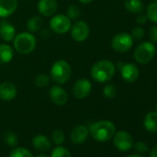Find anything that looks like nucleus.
<instances>
[{
  "label": "nucleus",
  "mask_w": 157,
  "mask_h": 157,
  "mask_svg": "<svg viewBox=\"0 0 157 157\" xmlns=\"http://www.w3.org/2000/svg\"><path fill=\"white\" fill-rule=\"evenodd\" d=\"M13 45L18 53L28 55L35 49L36 38L31 33H21L13 39Z\"/></svg>",
  "instance_id": "20e7f679"
},
{
  "label": "nucleus",
  "mask_w": 157,
  "mask_h": 157,
  "mask_svg": "<svg viewBox=\"0 0 157 157\" xmlns=\"http://www.w3.org/2000/svg\"><path fill=\"white\" fill-rule=\"evenodd\" d=\"M51 138H52V141H53L56 145H57V146L63 144L64 141H65V134H64V132H63L62 130H60V129H56V130H54L53 133H52Z\"/></svg>",
  "instance_id": "bb28decb"
},
{
  "label": "nucleus",
  "mask_w": 157,
  "mask_h": 157,
  "mask_svg": "<svg viewBox=\"0 0 157 157\" xmlns=\"http://www.w3.org/2000/svg\"><path fill=\"white\" fill-rule=\"evenodd\" d=\"M113 143H114V146L117 150L122 151H127L132 148L133 139L129 133L120 130L114 134Z\"/></svg>",
  "instance_id": "1a4fd4ad"
},
{
  "label": "nucleus",
  "mask_w": 157,
  "mask_h": 157,
  "mask_svg": "<svg viewBox=\"0 0 157 157\" xmlns=\"http://www.w3.org/2000/svg\"><path fill=\"white\" fill-rule=\"evenodd\" d=\"M67 16L72 20V21H75V20H78L81 16V10L78 6H75V5H71L67 10Z\"/></svg>",
  "instance_id": "cd10ccee"
},
{
  "label": "nucleus",
  "mask_w": 157,
  "mask_h": 157,
  "mask_svg": "<svg viewBox=\"0 0 157 157\" xmlns=\"http://www.w3.org/2000/svg\"><path fill=\"white\" fill-rule=\"evenodd\" d=\"M89 136V128L85 126H78L72 129L70 140L75 144L83 143Z\"/></svg>",
  "instance_id": "2eb2a0df"
},
{
  "label": "nucleus",
  "mask_w": 157,
  "mask_h": 157,
  "mask_svg": "<svg viewBox=\"0 0 157 157\" xmlns=\"http://www.w3.org/2000/svg\"><path fill=\"white\" fill-rule=\"evenodd\" d=\"M16 36L15 27L7 21H0V37L6 42H11Z\"/></svg>",
  "instance_id": "dca6fc26"
},
{
  "label": "nucleus",
  "mask_w": 157,
  "mask_h": 157,
  "mask_svg": "<svg viewBox=\"0 0 157 157\" xmlns=\"http://www.w3.org/2000/svg\"><path fill=\"white\" fill-rule=\"evenodd\" d=\"M17 95L16 86L9 82L0 84V99L3 101H11Z\"/></svg>",
  "instance_id": "4468645a"
},
{
  "label": "nucleus",
  "mask_w": 157,
  "mask_h": 157,
  "mask_svg": "<svg viewBox=\"0 0 157 157\" xmlns=\"http://www.w3.org/2000/svg\"><path fill=\"white\" fill-rule=\"evenodd\" d=\"M120 72H121V77L122 78L129 83H132L136 82L139 78V68L137 67L136 65L132 63H127L123 64L120 66Z\"/></svg>",
  "instance_id": "9b49d317"
},
{
  "label": "nucleus",
  "mask_w": 157,
  "mask_h": 157,
  "mask_svg": "<svg viewBox=\"0 0 157 157\" xmlns=\"http://www.w3.org/2000/svg\"><path fill=\"white\" fill-rule=\"evenodd\" d=\"M147 17H146V15H139V16H137V18H136V22L138 23V24H140V25H143V24H145L146 23V21H147Z\"/></svg>",
  "instance_id": "72a5a7b5"
},
{
  "label": "nucleus",
  "mask_w": 157,
  "mask_h": 157,
  "mask_svg": "<svg viewBox=\"0 0 157 157\" xmlns=\"http://www.w3.org/2000/svg\"><path fill=\"white\" fill-rule=\"evenodd\" d=\"M133 146H134L135 150L138 152H140V153H144V152H146L149 150L148 145L145 142H143V141H138L135 144H133Z\"/></svg>",
  "instance_id": "2f4dec72"
},
{
  "label": "nucleus",
  "mask_w": 157,
  "mask_h": 157,
  "mask_svg": "<svg viewBox=\"0 0 157 157\" xmlns=\"http://www.w3.org/2000/svg\"><path fill=\"white\" fill-rule=\"evenodd\" d=\"M89 133L94 140L97 141H107L111 140L116 133V126L109 120H101L94 122L89 128Z\"/></svg>",
  "instance_id": "f03ea898"
},
{
  "label": "nucleus",
  "mask_w": 157,
  "mask_h": 157,
  "mask_svg": "<svg viewBox=\"0 0 157 157\" xmlns=\"http://www.w3.org/2000/svg\"><path fill=\"white\" fill-rule=\"evenodd\" d=\"M149 39L151 43H157V26H152L149 31Z\"/></svg>",
  "instance_id": "473e14b6"
},
{
  "label": "nucleus",
  "mask_w": 157,
  "mask_h": 157,
  "mask_svg": "<svg viewBox=\"0 0 157 157\" xmlns=\"http://www.w3.org/2000/svg\"><path fill=\"white\" fill-rule=\"evenodd\" d=\"M156 53V48L151 42H143L140 44L134 51V58L140 64L151 62Z\"/></svg>",
  "instance_id": "39448f33"
},
{
  "label": "nucleus",
  "mask_w": 157,
  "mask_h": 157,
  "mask_svg": "<svg viewBox=\"0 0 157 157\" xmlns=\"http://www.w3.org/2000/svg\"><path fill=\"white\" fill-rule=\"evenodd\" d=\"M125 8L131 13L139 14L143 10V3L141 0H126Z\"/></svg>",
  "instance_id": "412c9836"
},
{
  "label": "nucleus",
  "mask_w": 157,
  "mask_h": 157,
  "mask_svg": "<svg viewBox=\"0 0 157 157\" xmlns=\"http://www.w3.org/2000/svg\"><path fill=\"white\" fill-rule=\"evenodd\" d=\"M41 35H42L44 38H48V37H49V35H50L49 30H48V29H44V30H42V32H41Z\"/></svg>",
  "instance_id": "f704fd0d"
},
{
  "label": "nucleus",
  "mask_w": 157,
  "mask_h": 157,
  "mask_svg": "<svg viewBox=\"0 0 157 157\" xmlns=\"http://www.w3.org/2000/svg\"><path fill=\"white\" fill-rule=\"evenodd\" d=\"M150 157H157V146H154L151 152H150Z\"/></svg>",
  "instance_id": "c9c22d12"
},
{
  "label": "nucleus",
  "mask_w": 157,
  "mask_h": 157,
  "mask_svg": "<svg viewBox=\"0 0 157 157\" xmlns=\"http://www.w3.org/2000/svg\"><path fill=\"white\" fill-rule=\"evenodd\" d=\"M103 94L106 99H113L117 94L116 86L113 84H107L103 90Z\"/></svg>",
  "instance_id": "c756f323"
},
{
  "label": "nucleus",
  "mask_w": 157,
  "mask_h": 157,
  "mask_svg": "<svg viewBox=\"0 0 157 157\" xmlns=\"http://www.w3.org/2000/svg\"><path fill=\"white\" fill-rule=\"evenodd\" d=\"M146 17L150 21L153 23H157V1L151 3L147 7Z\"/></svg>",
  "instance_id": "5701e85b"
},
{
  "label": "nucleus",
  "mask_w": 157,
  "mask_h": 157,
  "mask_svg": "<svg viewBox=\"0 0 157 157\" xmlns=\"http://www.w3.org/2000/svg\"><path fill=\"white\" fill-rule=\"evenodd\" d=\"M133 45V38L127 33H120L115 35L111 41L112 48L118 53H125L128 51Z\"/></svg>",
  "instance_id": "423d86ee"
},
{
  "label": "nucleus",
  "mask_w": 157,
  "mask_h": 157,
  "mask_svg": "<svg viewBox=\"0 0 157 157\" xmlns=\"http://www.w3.org/2000/svg\"><path fill=\"white\" fill-rule=\"evenodd\" d=\"M4 140L8 146L14 148L18 144V136L13 132H8L4 136Z\"/></svg>",
  "instance_id": "c85d7f7f"
},
{
  "label": "nucleus",
  "mask_w": 157,
  "mask_h": 157,
  "mask_svg": "<svg viewBox=\"0 0 157 157\" xmlns=\"http://www.w3.org/2000/svg\"><path fill=\"white\" fill-rule=\"evenodd\" d=\"M153 1H157V0H153Z\"/></svg>",
  "instance_id": "a19ab883"
},
{
  "label": "nucleus",
  "mask_w": 157,
  "mask_h": 157,
  "mask_svg": "<svg viewBox=\"0 0 157 157\" xmlns=\"http://www.w3.org/2000/svg\"><path fill=\"white\" fill-rule=\"evenodd\" d=\"M18 7V0H0V18L12 15Z\"/></svg>",
  "instance_id": "f3484780"
},
{
  "label": "nucleus",
  "mask_w": 157,
  "mask_h": 157,
  "mask_svg": "<svg viewBox=\"0 0 157 157\" xmlns=\"http://www.w3.org/2000/svg\"><path fill=\"white\" fill-rule=\"evenodd\" d=\"M14 56V51L9 44H0V64L10 63Z\"/></svg>",
  "instance_id": "aec40b11"
},
{
  "label": "nucleus",
  "mask_w": 157,
  "mask_h": 157,
  "mask_svg": "<svg viewBox=\"0 0 157 157\" xmlns=\"http://www.w3.org/2000/svg\"><path fill=\"white\" fill-rule=\"evenodd\" d=\"M156 112H157V105H156Z\"/></svg>",
  "instance_id": "ea45409f"
},
{
  "label": "nucleus",
  "mask_w": 157,
  "mask_h": 157,
  "mask_svg": "<svg viewBox=\"0 0 157 157\" xmlns=\"http://www.w3.org/2000/svg\"><path fill=\"white\" fill-rule=\"evenodd\" d=\"M50 82V78L46 74H39L35 78V85L39 88H44L46 87Z\"/></svg>",
  "instance_id": "a878e982"
},
{
  "label": "nucleus",
  "mask_w": 157,
  "mask_h": 157,
  "mask_svg": "<svg viewBox=\"0 0 157 157\" xmlns=\"http://www.w3.org/2000/svg\"><path fill=\"white\" fill-rule=\"evenodd\" d=\"M36 157H47V156L44 155V154H40V155H37Z\"/></svg>",
  "instance_id": "58836bf2"
},
{
  "label": "nucleus",
  "mask_w": 157,
  "mask_h": 157,
  "mask_svg": "<svg viewBox=\"0 0 157 157\" xmlns=\"http://www.w3.org/2000/svg\"><path fill=\"white\" fill-rule=\"evenodd\" d=\"M70 34L74 41L78 42V43L83 42L89 37L90 27L88 23L83 21H77L73 25H71Z\"/></svg>",
  "instance_id": "6e6552de"
},
{
  "label": "nucleus",
  "mask_w": 157,
  "mask_h": 157,
  "mask_svg": "<svg viewBox=\"0 0 157 157\" xmlns=\"http://www.w3.org/2000/svg\"><path fill=\"white\" fill-rule=\"evenodd\" d=\"M10 157H33V153L26 148L15 147L10 153Z\"/></svg>",
  "instance_id": "b1692460"
},
{
  "label": "nucleus",
  "mask_w": 157,
  "mask_h": 157,
  "mask_svg": "<svg viewBox=\"0 0 157 157\" xmlns=\"http://www.w3.org/2000/svg\"><path fill=\"white\" fill-rule=\"evenodd\" d=\"M127 157H143V156L139 155V154H130V155H128V156H127Z\"/></svg>",
  "instance_id": "4c0bfd02"
},
{
  "label": "nucleus",
  "mask_w": 157,
  "mask_h": 157,
  "mask_svg": "<svg viewBox=\"0 0 157 157\" xmlns=\"http://www.w3.org/2000/svg\"><path fill=\"white\" fill-rule=\"evenodd\" d=\"M37 9L41 15L51 17L56 13L57 10V3L56 0H39Z\"/></svg>",
  "instance_id": "ddd939ff"
},
{
  "label": "nucleus",
  "mask_w": 157,
  "mask_h": 157,
  "mask_svg": "<svg viewBox=\"0 0 157 157\" xmlns=\"http://www.w3.org/2000/svg\"><path fill=\"white\" fill-rule=\"evenodd\" d=\"M143 126L149 132H157V112H149L146 114Z\"/></svg>",
  "instance_id": "6ab92c4d"
},
{
  "label": "nucleus",
  "mask_w": 157,
  "mask_h": 157,
  "mask_svg": "<svg viewBox=\"0 0 157 157\" xmlns=\"http://www.w3.org/2000/svg\"><path fill=\"white\" fill-rule=\"evenodd\" d=\"M144 34H145V32H144L143 28H141V27H135L131 32V37L136 40L142 39Z\"/></svg>",
  "instance_id": "7c9ffc66"
},
{
  "label": "nucleus",
  "mask_w": 157,
  "mask_h": 157,
  "mask_svg": "<svg viewBox=\"0 0 157 157\" xmlns=\"http://www.w3.org/2000/svg\"><path fill=\"white\" fill-rule=\"evenodd\" d=\"M81 3H82V4H89V3H91L93 0H78Z\"/></svg>",
  "instance_id": "e433bc0d"
},
{
  "label": "nucleus",
  "mask_w": 157,
  "mask_h": 157,
  "mask_svg": "<svg viewBox=\"0 0 157 157\" xmlns=\"http://www.w3.org/2000/svg\"><path fill=\"white\" fill-rule=\"evenodd\" d=\"M71 77V67L65 60L56 61L50 69L51 80L57 84L66 83Z\"/></svg>",
  "instance_id": "7ed1b4c3"
},
{
  "label": "nucleus",
  "mask_w": 157,
  "mask_h": 157,
  "mask_svg": "<svg viewBox=\"0 0 157 157\" xmlns=\"http://www.w3.org/2000/svg\"><path fill=\"white\" fill-rule=\"evenodd\" d=\"M33 145L35 150L40 151H45L51 148V141L45 135L40 134L36 135L33 139Z\"/></svg>",
  "instance_id": "a211bd4d"
},
{
  "label": "nucleus",
  "mask_w": 157,
  "mask_h": 157,
  "mask_svg": "<svg viewBox=\"0 0 157 157\" xmlns=\"http://www.w3.org/2000/svg\"><path fill=\"white\" fill-rule=\"evenodd\" d=\"M50 29L57 33V34H64L67 33L71 28V20L64 14H58L54 16L50 20Z\"/></svg>",
  "instance_id": "0eeeda50"
},
{
  "label": "nucleus",
  "mask_w": 157,
  "mask_h": 157,
  "mask_svg": "<svg viewBox=\"0 0 157 157\" xmlns=\"http://www.w3.org/2000/svg\"><path fill=\"white\" fill-rule=\"evenodd\" d=\"M51 157H71V153L67 148L58 145L52 151Z\"/></svg>",
  "instance_id": "393cba45"
},
{
  "label": "nucleus",
  "mask_w": 157,
  "mask_h": 157,
  "mask_svg": "<svg viewBox=\"0 0 157 157\" xmlns=\"http://www.w3.org/2000/svg\"><path fill=\"white\" fill-rule=\"evenodd\" d=\"M43 20L39 16H33L32 17L28 22H27V29L30 31V33H37L39 32L43 27Z\"/></svg>",
  "instance_id": "4be33fe9"
},
{
  "label": "nucleus",
  "mask_w": 157,
  "mask_h": 157,
  "mask_svg": "<svg viewBox=\"0 0 157 157\" xmlns=\"http://www.w3.org/2000/svg\"><path fill=\"white\" fill-rule=\"evenodd\" d=\"M92 91V83L88 78H80L73 85V94L78 99L86 98Z\"/></svg>",
  "instance_id": "9d476101"
},
{
  "label": "nucleus",
  "mask_w": 157,
  "mask_h": 157,
  "mask_svg": "<svg viewBox=\"0 0 157 157\" xmlns=\"http://www.w3.org/2000/svg\"><path fill=\"white\" fill-rule=\"evenodd\" d=\"M116 66L109 60H100L94 64L91 69V75L96 82L104 83L114 77Z\"/></svg>",
  "instance_id": "f257e3e1"
},
{
  "label": "nucleus",
  "mask_w": 157,
  "mask_h": 157,
  "mask_svg": "<svg viewBox=\"0 0 157 157\" xmlns=\"http://www.w3.org/2000/svg\"><path fill=\"white\" fill-rule=\"evenodd\" d=\"M49 97L55 105L59 106L66 105L68 99L67 92L62 87L57 85L51 87L49 91Z\"/></svg>",
  "instance_id": "f8f14e48"
}]
</instances>
